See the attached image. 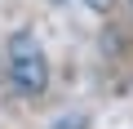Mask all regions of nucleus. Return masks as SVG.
Here are the masks:
<instances>
[{"label":"nucleus","instance_id":"nucleus-3","mask_svg":"<svg viewBox=\"0 0 133 129\" xmlns=\"http://www.w3.org/2000/svg\"><path fill=\"white\" fill-rule=\"evenodd\" d=\"M84 5H89V9H98V14H111L120 0H84Z\"/></svg>","mask_w":133,"mask_h":129},{"label":"nucleus","instance_id":"nucleus-5","mask_svg":"<svg viewBox=\"0 0 133 129\" xmlns=\"http://www.w3.org/2000/svg\"><path fill=\"white\" fill-rule=\"evenodd\" d=\"M129 5H133V0H129Z\"/></svg>","mask_w":133,"mask_h":129},{"label":"nucleus","instance_id":"nucleus-1","mask_svg":"<svg viewBox=\"0 0 133 129\" xmlns=\"http://www.w3.org/2000/svg\"><path fill=\"white\" fill-rule=\"evenodd\" d=\"M5 58H9V80L22 98H40L49 89V58L31 31H14L5 45Z\"/></svg>","mask_w":133,"mask_h":129},{"label":"nucleus","instance_id":"nucleus-4","mask_svg":"<svg viewBox=\"0 0 133 129\" xmlns=\"http://www.w3.org/2000/svg\"><path fill=\"white\" fill-rule=\"evenodd\" d=\"M58 5H66V0H58Z\"/></svg>","mask_w":133,"mask_h":129},{"label":"nucleus","instance_id":"nucleus-2","mask_svg":"<svg viewBox=\"0 0 133 129\" xmlns=\"http://www.w3.org/2000/svg\"><path fill=\"white\" fill-rule=\"evenodd\" d=\"M53 129H89V116L84 111H71V116H58Z\"/></svg>","mask_w":133,"mask_h":129}]
</instances>
